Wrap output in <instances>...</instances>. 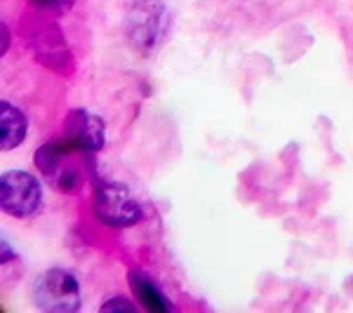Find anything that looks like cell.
<instances>
[{
    "mask_svg": "<svg viewBox=\"0 0 353 313\" xmlns=\"http://www.w3.org/2000/svg\"><path fill=\"white\" fill-rule=\"evenodd\" d=\"M101 311H137L134 309V304H130L128 299H121V297H116V299H111V301H106V304H101Z\"/></svg>",
    "mask_w": 353,
    "mask_h": 313,
    "instance_id": "9",
    "label": "cell"
},
{
    "mask_svg": "<svg viewBox=\"0 0 353 313\" xmlns=\"http://www.w3.org/2000/svg\"><path fill=\"white\" fill-rule=\"evenodd\" d=\"M130 285H132L137 299L149 311H172V304L163 297V292L146 278V273H130Z\"/></svg>",
    "mask_w": 353,
    "mask_h": 313,
    "instance_id": "8",
    "label": "cell"
},
{
    "mask_svg": "<svg viewBox=\"0 0 353 313\" xmlns=\"http://www.w3.org/2000/svg\"><path fill=\"white\" fill-rule=\"evenodd\" d=\"M83 156L71 141H50L36 153V165L54 189L71 193L83 184Z\"/></svg>",
    "mask_w": 353,
    "mask_h": 313,
    "instance_id": "1",
    "label": "cell"
},
{
    "mask_svg": "<svg viewBox=\"0 0 353 313\" xmlns=\"http://www.w3.org/2000/svg\"><path fill=\"white\" fill-rule=\"evenodd\" d=\"M64 139L71 141L76 149H81L85 153H94L104 149L106 128L92 113H88L85 109H73L68 111L64 121Z\"/></svg>",
    "mask_w": 353,
    "mask_h": 313,
    "instance_id": "5",
    "label": "cell"
},
{
    "mask_svg": "<svg viewBox=\"0 0 353 313\" xmlns=\"http://www.w3.org/2000/svg\"><path fill=\"white\" fill-rule=\"evenodd\" d=\"M94 214L101 224L134 226L141 219V208L123 184L104 181L94 193Z\"/></svg>",
    "mask_w": 353,
    "mask_h": 313,
    "instance_id": "4",
    "label": "cell"
},
{
    "mask_svg": "<svg viewBox=\"0 0 353 313\" xmlns=\"http://www.w3.org/2000/svg\"><path fill=\"white\" fill-rule=\"evenodd\" d=\"M163 17H165L163 5H158V0H139V5H137L132 10V14H130V38H132L139 48H151V38L146 28H151L153 36L158 38L163 31V24H161Z\"/></svg>",
    "mask_w": 353,
    "mask_h": 313,
    "instance_id": "6",
    "label": "cell"
},
{
    "mask_svg": "<svg viewBox=\"0 0 353 313\" xmlns=\"http://www.w3.org/2000/svg\"><path fill=\"white\" fill-rule=\"evenodd\" d=\"M41 184L33 174L10 170L0 179V205H3V212H8L10 217H31L41 208Z\"/></svg>",
    "mask_w": 353,
    "mask_h": 313,
    "instance_id": "3",
    "label": "cell"
},
{
    "mask_svg": "<svg viewBox=\"0 0 353 313\" xmlns=\"http://www.w3.org/2000/svg\"><path fill=\"white\" fill-rule=\"evenodd\" d=\"M38 8H54V5H61L64 0H33Z\"/></svg>",
    "mask_w": 353,
    "mask_h": 313,
    "instance_id": "10",
    "label": "cell"
},
{
    "mask_svg": "<svg viewBox=\"0 0 353 313\" xmlns=\"http://www.w3.org/2000/svg\"><path fill=\"white\" fill-rule=\"evenodd\" d=\"M26 137V118L17 106L3 101L0 104V141H3V151L17 149L21 139Z\"/></svg>",
    "mask_w": 353,
    "mask_h": 313,
    "instance_id": "7",
    "label": "cell"
},
{
    "mask_svg": "<svg viewBox=\"0 0 353 313\" xmlns=\"http://www.w3.org/2000/svg\"><path fill=\"white\" fill-rule=\"evenodd\" d=\"M33 301L48 313H73L81 306V287L73 273L50 269L33 283Z\"/></svg>",
    "mask_w": 353,
    "mask_h": 313,
    "instance_id": "2",
    "label": "cell"
}]
</instances>
